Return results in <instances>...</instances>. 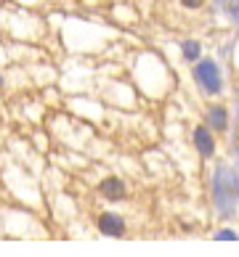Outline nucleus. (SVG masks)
<instances>
[{"label": "nucleus", "instance_id": "f257e3e1", "mask_svg": "<svg viewBox=\"0 0 239 257\" xmlns=\"http://www.w3.org/2000/svg\"><path fill=\"white\" fill-rule=\"evenodd\" d=\"M213 202L223 220L239 215V178L226 165H221L213 173Z\"/></svg>", "mask_w": 239, "mask_h": 257}, {"label": "nucleus", "instance_id": "f03ea898", "mask_svg": "<svg viewBox=\"0 0 239 257\" xmlns=\"http://www.w3.org/2000/svg\"><path fill=\"white\" fill-rule=\"evenodd\" d=\"M191 80H194L197 90L207 98H215L223 93V72H221V66H218V61L210 59V56L207 59L202 56V59L191 66Z\"/></svg>", "mask_w": 239, "mask_h": 257}, {"label": "nucleus", "instance_id": "7ed1b4c3", "mask_svg": "<svg viewBox=\"0 0 239 257\" xmlns=\"http://www.w3.org/2000/svg\"><path fill=\"white\" fill-rule=\"evenodd\" d=\"M191 144H194L197 154L202 157V159H210V157L215 154V149H218L215 133L210 130L207 125H197V127H194V133H191Z\"/></svg>", "mask_w": 239, "mask_h": 257}, {"label": "nucleus", "instance_id": "20e7f679", "mask_svg": "<svg viewBox=\"0 0 239 257\" xmlns=\"http://www.w3.org/2000/svg\"><path fill=\"white\" fill-rule=\"evenodd\" d=\"M205 125L213 133H226L228 130V109L223 103H210L205 109Z\"/></svg>", "mask_w": 239, "mask_h": 257}, {"label": "nucleus", "instance_id": "39448f33", "mask_svg": "<svg viewBox=\"0 0 239 257\" xmlns=\"http://www.w3.org/2000/svg\"><path fill=\"white\" fill-rule=\"evenodd\" d=\"M96 225H99V231L104 236H122L125 233V220H122V215H117V212H101Z\"/></svg>", "mask_w": 239, "mask_h": 257}, {"label": "nucleus", "instance_id": "423d86ee", "mask_svg": "<svg viewBox=\"0 0 239 257\" xmlns=\"http://www.w3.org/2000/svg\"><path fill=\"white\" fill-rule=\"evenodd\" d=\"M99 191H101L104 199H109V202H122L128 194V188L122 183V178H104L99 183Z\"/></svg>", "mask_w": 239, "mask_h": 257}, {"label": "nucleus", "instance_id": "0eeeda50", "mask_svg": "<svg viewBox=\"0 0 239 257\" xmlns=\"http://www.w3.org/2000/svg\"><path fill=\"white\" fill-rule=\"evenodd\" d=\"M181 56H184V61L197 64L199 59H202V43H199V40H191V37H186V40L181 43Z\"/></svg>", "mask_w": 239, "mask_h": 257}, {"label": "nucleus", "instance_id": "6e6552de", "mask_svg": "<svg viewBox=\"0 0 239 257\" xmlns=\"http://www.w3.org/2000/svg\"><path fill=\"white\" fill-rule=\"evenodd\" d=\"M181 8H186V11H199V8L207 6V0H178Z\"/></svg>", "mask_w": 239, "mask_h": 257}, {"label": "nucleus", "instance_id": "1a4fd4ad", "mask_svg": "<svg viewBox=\"0 0 239 257\" xmlns=\"http://www.w3.org/2000/svg\"><path fill=\"white\" fill-rule=\"evenodd\" d=\"M226 11L231 14V19H236V22H239V0H228V3H226Z\"/></svg>", "mask_w": 239, "mask_h": 257}, {"label": "nucleus", "instance_id": "9d476101", "mask_svg": "<svg viewBox=\"0 0 239 257\" xmlns=\"http://www.w3.org/2000/svg\"><path fill=\"white\" fill-rule=\"evenodd\" d=\"M215 239L218 241H236V233L234 231H221V233H215Z\"/></svg>", "mask_w": 239, "mask_h": 257}, {"label": "nucleus", "instance_id": "9b49d317", "mask_svg": "<svg viewBox=\"0 0 239 257\" xmlns=\"http://www.w3.org/2000/svg\"><path fill=\"white\" fill-rule=\"evenodd\" d=\"M234 151H236V159H239V144H236V149H234Z\"/></svg>", "mask_w": 239, "mask_h": 257}, {"label": "nucleus", "instance_id": "f8f14e48", "mask_svg": "<svg viewBox=\"0 0 239 257\" xmlns=\"http://www.w3.org/2000/svg\"><path fill=\"white\" fill-rule=\"evenodd\" d=\"M0 85H3V77H0Z\"/></svg>", "mask_w": 239, "mask_h": 257}]
</instances>
